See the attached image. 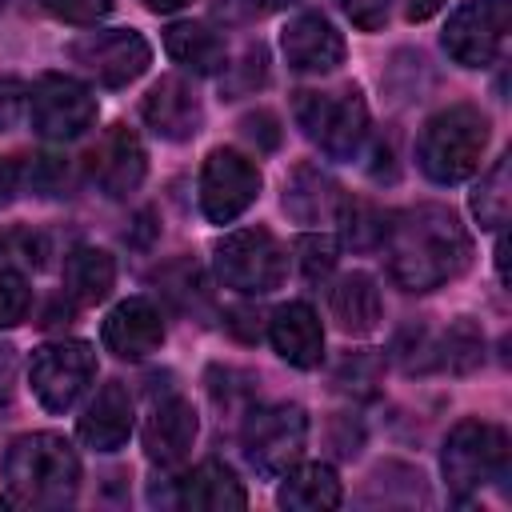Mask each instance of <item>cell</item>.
Here are the masks:
<instances>
[{"label":"cell","instance_id":"cell-28","mask_svg":"<svg viewBox=\"0 0 512 512\" xmlns=\"http://www.w3.org/2000/svg\"><path fill=\"white\" fill-rule=\"evenodd\" d=\"M432 356H436V368H448V372H472L480 360H484V336H480V328L468 320V316H460L436 344H432Z\"/></svg>","mask_w":512,"mask_h":512},{"label":"cell","instance_id":"cell-36","mask_svg":"<svg viewBox=\"0 0 512 512\" xmlns=\"http://www.w3.org/2000/svg\"><path fill=\"white\" fill-rule=\"evenodd\" d=\"M68 180V168L56 160V156H36L32 160V172H28V184L40 192V196H56Z\"/></svg>","mask_w":512,"mask_h":512},{"label":"cell","instance_id":"cell-12","mask_svg":"<svg viewBox=\"0 0 512 512\" xmlns=\"http://www.w3.org/2000/svg\"><path fill=\"white\" fill-rule=\"evenodd\" d=\"M88 160H92L88 168H92L96 188H100L104 196H112V200L132 196V192L144 184V172H148V152H144L140 136H136L128 124H112V128L100 136V144L92 148Z\"/></svg>","mask_w":512,"mask_h":512},{"label":"cell","instance_id":"cell-1","mask_svg":"<svg viewBox=\"0 0 512 512\" xmlns=\"http://www.w3.org/2000/svg\"><path fill=\"white\" fill-rule=\"evenodd\" d=\"M380 248L388 256V276L404 292H436L472 260V236L444 204H416L396 212Z\"/></svg>","mask_w":512,"mask_h":512},{"label":"cell","instance_id":"cell-22","mask_svg":"<svg viewBox=\"0 0 512 512\" xmlns=\"http://www.w3.org/2000/svg\"><path fill=\"white\" fill-rule=\"evenodd\" d=\"M344 500V488H340V476L332 464H292L284 472V484L276 492V504L280 508H292V512H328Z\"/></svg>","mask_w":512,"mask_h":512},{"label":"cell","instance_id":"cell-25","mask_svg":"<svg viewBox=\"0 0 512 512\" xmlns=\"http://www.w3.org/2000/svg\"><path fill=\"white\" fill-rule=\"evenodd\" d=\"M116 284V260L104 252V248H92V244H76L68 256H64V292L80 304H100L108 300Z\"/></svg>","mask_w":512,"mask_h":512},{"label":"cell","instance_id":"cell-9","mask_svg":"<svg viewBox=\"0 0 512 512\" xmlns=\"http://www.w3.org/2000/svg\"><path fill=\"white\" fill-rule=\"evenodd\" d=\"M28 120L44 140H76L96 124V96L76 76L44 72L28 88Z\"/></svg>","mask_w":512,"mask_h":512},{"label":"cell","instance_id":"cell-15","mask_svg":"<svg viewBox=\"0 0 512 512\" xmlns=\"http://www.w3.org/2000/svg\"><path fill=\"white\" fill-rule=\"evenodd\" d=\"M100 340L120 360H144L164 344V316L148 296H128L104 316Z\"/></svg>","mask_w":512,"mask_h":512},{"label":"cell","instance_id":"cell-19","mask_svg":"<svg viewBox=\"0 0 512 512\" xmlns=\"http://www.w3.org/2000/svg\"><path fill=\"white\" fill-rule=\"evenodd\" d=\"M128 436H132V396L120 380H108L96 388V396L80 416V440L92 452H116L128 444Z\"/></svg>","mask_w":512,"mask_h":512},{"label":"cell","instance_id":"cell-34","mask_svg":"<svg viewBox=\"0 0 512 512\" xmlns=\"http://www.w3.org/2000/svg\"><path fill=\"white\" fill-rule=\"evenodd\" d=\"M28 116V84L16 76H0V128H16Z\"/></svg>","mask_w":512,"mask_h":512},{"label":"cell","instance_id":"cell-24","mask_svg":"<svg viewBox=\"0 0 512 512\" xmlns=\"http://www.w3.org/2000/svg\"><path fill=\"white\" fill-rule=\"evenodd\" d=\"M328 304H332L336 324H340L348 336H368V332H376V324H380V316H384L380 288H376V280H372L368 272H348V276H340V280L332 284Z\"/></svg>","mask_w":512,"mask_h":512},{"label":"cell","instance_id":"cell-31","mask_svg":"<svg viewBox=\"0 0 512 512\" xmlns=\"http://www.w3.org/2000/svg\"><path fill=\"white\" fill-rule=\"evenodd\" d=\"M28 304H32L28 280L0 264V328H16L28 316Z\"/></svg>","mask_w":512,"mask_h":512},{"label":"cell","instance_id":"cell-20","mask_svg":"<svg viewBox=\"0 0 512 512\" xmlns=\"http://www.w3.org/2000/svg\"><path fill=\"white\" fill-rule=\"evenodd\" d=\"M176 500L180 508H196V512H236L248 504L244 484L236 480V472L224 460H200L192 472H184L176 480Z\"/></svg>","mask_w":512,"mask_h":512},{"label":"cell","instance_id":"cell-18","mask_svg":"<svg viewBox=\"0 0 512 512\" xmlns=\"http://www.w3.org/2000/svg\"><path fill=\"white\" fill-rule=\"evenodd\" d=\"M196 432H200L196 408L184 396H168V400H160L152 408V416L144 424V452H148L152 464L172 468V464H180L192 452Z\"/></svg>","mask_w":512,"mask_h":512},{"label":"cell","instance_id":"cell-44","mask_svg":"<svg viewBox=\"0 0 512 512\" xmlns=\"http://www.w3.org/2000/svg\"><path fill=\"white\" fill-rule=\"evenodd\" d=\"M0 8H4V0H0Z\"/></svg>","mask_w":512,"mask_h":512},{"label":"cell","instance_id":"cell-38","mask_svg":"<svg viewBox=\"0 0 512 512\" xmlns=\"http://www.w3.org/2000/svg\"><path fill=\"white\" fill-rule=\"evenodd\" d=\"M240 132L256 144V148H264V152H272L276 144H280V124H276V116L272 112H248L244 120H240Z\"/></svg>","mask_w":512,"mask_h":512},{"label":"cell","instance_id":"cell-37","mask_svg":"<svg viewBox=\"0 0 512 512\" xmlns=\"http://www.w3.org/2000/svg\"><path fill=\"white\" fill-rule=\"evenodd\" d=\"M376 376H380V364L372 360V356H348L344 364H340V372H336V384H344V388H352L356 384V392H372V384H376Z\"/></svg>","mask_w":512,"mask_h":512},{"label":"cell","instance_id":"cell-2","mask_svg":"<svg viewBox=\"0 0 512 512\" xmlns=\"http://www.w3.org/2000/svg\"><path fill=\"white\" fill-rule=\"evenodd\" d=\"M8 496L24 508H64L80 492V456L60 432H24L0 460Z\"/></svg>","mask_w":512,"mask_h":512},{"label":"cell","instance_id":"cell-6","mask_svg":"<svg viewBox=\"0 0 512 512\" xmlns=\"http://www.w3.org/2000/svg\"><path fill=\"white\" fill-rule=\"evenodd\" d=\"M216 276L240 296H268L288 276V252L268 228H240L216 244Z\"/></svg>","mask_w":512,"mask_h":512},{"label":"cell","instance_id":"cell-8","mask_svg":"<svg viewBox=\"0 0 512 512\" xmlns=\"http://www.w3.org/2000/svg\"><path fill=\"white\" fill-rule=\"evenodd\" d=\"M96 376V352L84 340H48L32 348L28 384L48 412H68Z\"/></svg>","mask_w":512,"mask_h":512},{"label":"cell","instance_id":"cell-27","mask_svg":"<svg viewBox=\"0 0 512 512\" xmlns=\"http://www.w3.org/2000/svg\"><path fill=\"white\" fill-rule=\"evenodd\" d=\"M508 164L512 156H500L484 176L480 184L472 188L468 204H472V216L480 220V228L488 232H500L508 224V208H512V180H508Z\"/></svg>","mask_w":512,"mask_h":512},{"label":"cell","instance_id":"cell-17","mask_svg":"<svg viewBox=\"0 0 512 512\" xmlns=\"http://www.w3.org/2000/svg\"><path fill=\"white\" fill-rule=\"evenodd\" d=\"M268 340L292 368H316L324 360V328L304 300H288L268 316Z\"/></svg>","mask_w":512,"mask_h":512},{"label":"cell","instance_id":"cell-13","mask_svg":"<svg viewBox=\"0 0 512 512\" xmlns=\"http://www.w3.org/2000/svg\"><path fill=\"white\" fill-rule=\"evenodd\" d=\"M140 116L144 124L160 136V140H192L200 128H204V104H200V92L184 80V76H160L148 96L140 100Z\"/></svg>","mask_w":512,"mask_h":512},{"label":"cell","instance_id":"cell-43","mask_svg":"<svg viewBox=\"0 0 512 512\" xmlns=\"http://www.w3.org/2000/svg\"><path fill=\"white\" fill-rule=\"evenodd\" d=\"M188 0H144V8H152V12H180Z\"/></svg>","mask_w":512,"mask_h":512},{"label":"cell","instance_id":"cell-3","mask_svg":"<svg viewBox=\"0 0 512 512\" xmlns=\"http://www.w3.org/2000/svg\"><path fill=\"white\" fill-rule=\"evenodd\" d=\"M488 136V116L476 104H448L424 120L416 140V164L436 184H460L480 168Z\"/></svg>","mask_w":512,"mask_h":512},{"label":"cell","instance_id":"cell-14","mask_svg":"<svg viewBox=\"0 0 512 512\" xmlns=\"http://www.w3.org/2000/svg\"><path fill=\"white\" fill-rule=\"evenodd\" d=\"M500 36H504V24L488 8V0H464L448 16L440 44L460 68H488L500 52Z\"/></svg>","mask_w":512,"mask_h":512},{"label":"cell","instance_id":"cell-33","mask_svg":"<svg viewBox=\"0 0 512 512\" xmlns=\"http://www.w3.org/2000/svg\"><path fill=\"white\" fill-rule=\"evenodd\" d=\"M64 24H96L112 12V0H40Z\"/></svg>","mask_w":512,"mask_h":512},{"label":"cell","instance_id":"cell-26","mask_svg":"<svg viewBox=\"0 0 512 512\" xmlns=\"http://www.w3.org/2000/svg\"><path fill=\"white\" fill-rule=\"evenodd\" d=\"M388 220H392V212H384V208L372 204V200H356V196H344V200H340V212H336L340 236H344V244L356 248V252L380 248L384 236H388Z\"/></svg>","mask_w":512,"mask_h":512},{"label":"cell","instance_id":"cell-40","mask_svg":"<svg viewBox=\"0 0 512 512\" xmlns=\"http://www.w3.org/2000/svg\"><path fill=\"white\" fill-rule=\"evenodd\" d=\"M20 184H24V180H20V164H16V160H8V156H0V208L16 200Z\"/></svg>","mask_w":512,"mask_h":512},{"label":"cell","instance_id":"cell-35","mask_svg":"<svg viewBox=\"0 0 512 512\" xmlns=\"http://www.w3.org/2000/svg\"><path fill=\"white\" fill-rule=\"evenodd\" d=\"M340 4L360 32H380L388 24V8H392V0H340Z\"/></svg>","mask_w":512,"mask_h":512},{"label":"cell","instance_id":"cell-10","mask_svg":"<svg viewBox=\"0 0 512 512\" xmlns=\"http://www.w3.org/2000/svg\"><path fill=\"white\" fill-rule=\"evenodd\" d=\"M260 184L264 176L252 156L236 148H212L200 168V212L212 224H232L252 208V200L260 196Z\"/></svg>","mask_w":512,"mask_h":512},{"label":"cell","instance_id":"cell-16","mask_svg":"<svg viewBox=\"0 0 512 512\" xmlns=\"http://www.w3.org/2000/svg\"><path fill=\"white\" fill-rule=\"evenodd\" d=\"M280 52H284L288 68L312 72V76L336 72V68L344 64V40H340V32L332 28V20L320 16V12H300V16H292L288 28L280 32Z\"/></svg>","mask_w":512,"mask_h":512},{"label":"cell","instance_id":"cell-5","mask_svg":"<svg viewBox=\"0 0 512 512\" xmlns=\"http://www.w3.org/2000/svg\"><path fill=\"white\" fill-rule=\"evenodd\" d=\"M292 112L304 136L332 160H352L368 136V104L352 84L340 92H296Z\"/></svg>","mask_w":512,"mask_h":512},{"label":"cell","instance_id":"cell-21","mask_svg":"<svg viewBox=\"0 0 512 512\" xmlns=\"http://www.w3.org/2000/svg\"><path fill=\"white\" fill-rule=\"evenodd\" d=\"M344 200V188L316 164H296L292 176L284 180V212L296 224H320V220H336Z\"/></svg>","mask_w":512,"mask_h":512},{"label":"cell","instance_id":"cell-41","mask_svg":"<svg viewBox=\"0 0 512 512\" xmlns=\"http://www.w3.org/2000/svg\"><path fill=\"white\" fill-rule=\"evenodd\" d=\"M12 380H16V348L0 340V400L12 396Z\"/></svg>","mask_w":512,"mask_h":512},{"label":"cell","instance_id":"cell-30","mask_svg":"<svg viewBox=\"0 0 512 512\" xmlns=\"http://www.w3.org/2000/svg\"><path fill=\"white\" fill-rule=\"evenodd\" d=\"M296 256H300V268H304L308 280H324L340 260V244L324 232H308V236L296 240Z\"/></svg>","mask_w":512,"mask_h":512},{"label":"cell","instance_id":"cell-32","mask_svg":"<svg viewBox=\"0 0 512 512\" xmlns=\"http://www.w3.org/2000/svg\"><path fill=\"white\" fill-rule=\"evenodd\" d=\"M180 276L184 280H176V272L172 268H164L156 280H164V292L180 304V308H192V304H200L204 300V280H200V268L196 264H188V260H180Z\"/></svg>","mask_w":512,"mask_h":512},{"label":"cell","instance_id":"cell-11","mask_svg":"<svg viewBox=\"0 0 512 512\" xmlns=\"http://www.w3.org/2000/svg\"><path fill=\"white\" fill-rule=\"evenodd\" d=\"M68 56L92 72L104 88H124L140 80L152 64V48L136 28H104V32H84L68 44Z\"/></svg>","mask_w":512,"mask_h":512},{"label":"cell","instance_id":"cell-23","mask_svg":"<svg viewBox=\"0 0 512 512\" xmlns=\"http://www.w3.org/2000/svg\"><path fill=\"white\" fill-rule=\"evenodd\" d=\"M164 52H168L180 68H188V72H196V76H212V72H220L224 60H228L224 36H220L212 24H204V20H180V24H172V28L164 32Z\"/></svg>","mask_w":512,"mask_h":512},{"label":"cell","instance_id":"cell-42","mask_svg":"<svg viewBox=\"0 0 512 512\" xmlns=\"http://www.w3.org/2000/svg\"><path fill=\"white\" fill-rule=\"evenodd\" d=\"M444 4H448V0H404V16H408V20H428V16H436Z\"/></svg>","mask_w":512,"mask_h":512},{"label":"cell","instance_id":"cell-4","mask_svg":"<svg viewBox=\"0 0 512 512\" xmlns=\"http://www.w3.org/2000/svg\"><path fill=\"white\" fill-rule=\"evenodd\" d=\"M440 472H444V484L456 500H468L488 480H504L508 476V436H504V428L488 424L480 416H468V420L452 424V432L444 440V452H440Z\"/></svg>","mask_w":512,"mask_h":512},{"label":"cell","instance_id":"cell-29","mask_svg":"<svg viewBox=\"0 0 512 512\" xmlns=\"http://www.w3.org/2000/svg\"><path fill=\"white\" fill-rule=\"evenodd\" d=\"M264 80H268V52H264V44H248L236 64L220 68V92L228 100L252 96L256 88H264Z\"/></svg>","mask_w":512,"mask_h":512},{"label":"cell","instance_id":"cell-39","mask_svg":"<svg viewBox=\"0 0 512 512\" xmlns=\"http://www.w3.org/2000/svg\"><path fill=\"white\" fill-rule=\"evenodd\" d=\"M288 4H296V0H228V16L248 20V16H268V12H280V8H288Z\"/></svg>","mask_w":512,"mask_h":512},{"label":"cell","instance_id":"cell-7","mask_svg":"<svg viewBox=\"0 0 512 512\" xmlns=\"http://www.w3.org/2000/svg\"><path fill=\"white\" fill-rule=\"evenodd\" d=\"M304 444H308V412L300 404H288V400L264 404L244 416L240 448L248 464L268 480H280L292 464H300Z\"/></svg>","mask_w":512,"mask_h":512}]
</instances>
